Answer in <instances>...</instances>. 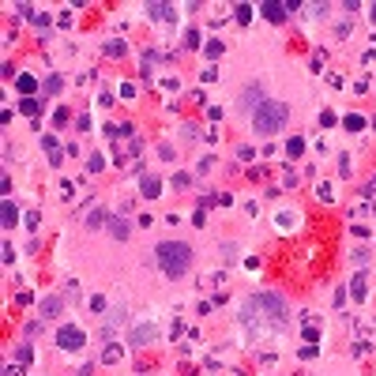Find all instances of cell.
I'll return each instance as SVG.
<instances>
[{"instance_id":"1","label":"cell","mask_w":376,"mask_h":376,"mask_svg":"<svg viewBox=\"0 0 376 376\" xmlns=\"http://www.w3.org/2000/svg\"><path fill=\"white\" fill-rule=\"evenodd\" d=\"M241 320H245V327H256V335H275L286 327V305L275 293H256L245 301Z\"/></svg>"},{"instance_id":"2","label":"cell","mask_w":376,"mask_h":376,"mask_svg":"<svg viewBox=\"0 0 376 376\" xmlns=\"http://www.w3.org/2000/svg\"><path fill=\"white\" fill-rule=\"evenodd\" d=\"M154 256H158L162 275H170V278H181L188 267H192V248H188L185 241H162V245L154 248Z\"/></svg>"},{"instance_id":"3","label":"cell","mask_w":376,"mask_h":376,"mask_svg":"<svg viewBox=\"0 0 376 376\" xmlns=\"http://www.w3.org/2000/svg\"><path fill=\"white\" fill-rule=\"evenodd\" d=\"M286 117H290L286 102H260L252 113V128H256V136H278L286 128Z\"/></svg>"},{"instance_id":"4","label":"cell","mask_w":376,"mask_h":376,"mask_svg":"<svg viewBox=\"0 0 376 376\" xmlns=\"http://www.w3.org/2000/svg\"><path fill=\"white\" fill-rule=\"evenodd\" d=\"M57 346L64 350V354H79V350L87 346V335L79 331V327H72V324H64L57 331Z\"/></svg>"},{"instance_id":"5","label":"cell","mask_w":376,"mask_h":376,"mask_svg":"<svg viewBox=\"0 0 376 376\" xmlns=\"http://www.w3.org/2000/svg\"><path fill=\"white\" fill-rule=\"evenodd\" d=\"M154 339H158V327H154V324H143V327H132V346H147V342H154Z\"/></svg>"},{"instance_id":"6","label":"cell","mask_w":376,"mask_h":376,"mask_svg":"<svg viewBox=\"0 0 376 376\" xmlns=\"http://www.w3.org/2000/svg\"><path fill=\"white\" fill-rule=\"evenodd\" d=\"M38 308H42V320H53V316H60L64 301H60L57 293H53V297H42V305H38Z\"/></svg>"},{"instance_id":"7","label":"cell","mask_w":376,"mask_h":376,"mask_svg":"<svg viewBox=\"0 0 376 376\" xmlns=\"http://www.w3.org/2000/svg\"><path fill=\"white\" fill-rule=\"evenodd\" d=\"M260 12L267 15V19H271V23H282V19H286V4H275V0H267V4H260Z\"/></svg>"},{"instance_id":"8","label":"cell","mask_w":376,"mask_h":376,"mask_svg":"<svg viewBox=\"0 0 376 376\" xmlns=\"http://www.w3.org/2000/svg\"><path fill=\"white\" fill-rule=\"evenodd\" d=\"M143 200H158V192H162V181L158 177H143Z\"/></svg>"},{"instance_id":"9","label":"cell","mask_w":376,"mask_h":376,"mask_svg":"<svg viewBox=\"0 0 376 376\" xmlns=\"http://www.w3.org/2000/svg\"><path fill=\"white\" fill-rule=\"evenodd\" d=\"M15 222H19V211L12 200H4V230H15Z\"/></svg>"},{"instance_id":"10","label":"cell","mask_w":376,"mask_h":376,"mask_svg":"<svg viewBox=\"0 0 376 376\" xmlns=\"http://www.w3.org/2000/svg\"><path fill=\"white\" fill-rule=\"evenodd\" d=\"M147 12H151V19H170L173 8H170V4H147Z\"/></svg>"},{"instance_id":"11","label":"cell","mask_w":376,"mask_h":376,"mask_svg":"<svg viewBox=\"0 0 376 376\" xmlns=\"http://www.w3.org/2000/svg\"><path fill=\"white\" fill-rule=\"evenodd\" d=\"M109 230H113L117 241H124V237H128V222H124V218H113V222H109Z\"/></svg>"},{"instance_id":"12","label":"cell","mask_w":376,"mask_h":376,"mask_svg":"<svg viewBox=\"0 0 376 376\" xmlns=\"http://www.w3.org/2000/svg\"><path fill=\"white\" fill-rule=\"evenodd\" d=\"M252 102H260V87H245V94H241V105H245V109H252Z\"/></svg>"},{"instance_id":"13","label":"cell","mask_w":376,"mask_h":376,"mask_svg":"<svg viewBox=\"0 0 376 376\" xmlns=\"http://www.w3.org/2000/svg\"><path fill=\"white\" fill-rule=\"evenodd\" d=\"M203 53L215 60V57H222V53H226V45H222V42H207V45H203Z\"/></svg>"},{"instance_id":"14","label":"cell","mask_w":376,"mask_h":376,"mask_svg":"<svg viewBox=\"0 0 376 376\" xmlns=\"http://www.w3.org/2000/svg\"><path fill=\"white\" fill-rule=\"evenodd\" d=\"M105 53H109V57H124V42H120V38L105 42Z\"/></svg>"},{"instance_id":"15","label":"cell","mask_w":376,"mask_h":376,"mask_svg":"<svg viewBox=\"0 0 376 376\" xmlns=\"http://www.w3.org/2000/svg\"><path fill=\"white\" fill-rule=\"evenodd\" d=\"M102 222H105V211H102V207H94V211H90V218H87V226H90V230H98Z\"/></svg>"},{"instance_id":"16","label":"cell","mask_w":376,"mask_h":376,"mask_svg":"<svg viewBox=\"0 0 376 376\" xmlns=\"http://www.w3.org/2000/svg\"><path fill=\"white\" fill-rule=\"evenodd\" d=\"M301 151H305V139H297V136H293V139H286V154H293V158H297Z\"/></svg>"},{"instance_id":"17","label":"cell","mask_w":376,"mask_h":376,"mask_svg":"<svg viewBox=\"0 0 376 376\" xmlns=\"http://www.w3.org/2000/svg\"><path fill=\"white\" fill-rule=\"evenodd\" d=\"M346 128H350V132H361V128H365V117H361V113H350V117H346Z\"/></svg>"},{"instance_id":"18","label":"cell","mask_w":376,"mask_h":376,"mask_svg":"<svg viewBox=\"0 0 376 376\" xmlns=\"http://www.w3.org/2000/svg\"><path fill=\"white\" fill-rule=\"evenodd\" d=\"M113 361H120V350H117V346L102 350V365H113Z\"/></svg>"},{"instance_id":"19","label":"cell","mask_w":376,"mask_h":376,"mask_svg":"<svg viewBox=\"0 0 376 376\" xmlns=\"http://www.w3.org/2000/svg\"><path fill=\"white\" fill-rule=\"evenodd\" d=\"M233 15H237V23H248V19H252V8H248V4H237Z\"/></svg>"},{"instance_id":"20","label":"cell","mask_w":376,"mask_h":376,"mask_svg":"<svg viewBox=\"0 0 376 376\" xmlns=\"http://www.w3.org/2000/svg\"><path fill=\"white\" fill-rule=\"evenodd\" d=\"M350 286H354V297H369V286H365V278H361V275L354 278Z\"/></svg>"},{"instance_id":"21","label":"cell","mask_w":376,"mask_h":376,"mask_svg":"<svg viewBox=\"0 0 376 376\" xmlns=\"http://www.w3.org/2000/svg\"><path fill=\"white\" fill-rule=\"evenodd\" d=\"M290 222H293V215H290V211H278V215H275V226H278V230H290Z\"/></svg>"},{"instance_id":"22","label":"cell","mask_w":376,"mask_h":376,"mask_svg":"<svg viewBox=\"0 0 376 376\" xmlns=\"http://www.w3.org/2000/svg\"><path fill=\"white\" fill-rule=\"evenodd\" d=\"M19 109H23V113H38L42 105H38V102H34V98H23V102H19Z\"/></svg>"},{"instance_id":"23","label":"cell","mask_w":376,"mask_h":376,"mask_svg":"<svg viewBox=\"0 0 376 376\" xmlns=\"http://www.w3.org/2000/svg\"><path fill=\"white\" fill-rule=\"evenodd\" d=\"M60 87H64V83H60V75H49V79H45V90H49V94H57Z\"/></svg>"},{"instance_id":"24","label":"cell","mask_w":376,"mask_h":376,"mask_svg":"<svg viewBox=\"0 0 376 376\" xmlns=\"http://www.w3.org/2000/svg\"><path fill=\"white\" fill-rule=\"evenodd\" d=\"M38 87V83H34V79H30V75H19V90H23V94H30V90Z\"/></svg>"},{"instance_id":"25","label":"cell","mask_w":376,"mask_h":376,"mask_svg":"<svg viewBox=\"0 0 376 376\" xmlns=\"http://www.w3.org/2000/svg\"><path fill=\"white\" fill-rule=\"evenodd\" d=\"M90 173H102V170H105V158H102V154H94V158H90V166H87Z\"/></svg>"},{"instance_id":"26","label":"cell","mask_w":376,"mask_h":376,"mask_svg":"<svg viewBox=\"0 0 376 376\" xmlns=\"http://www.w3.org/2000/svg\"><path fill=\"white\" fill-rule=\"evenodd\" d=\"M350 173H354V166H350V158L342 154V158H339V177H350Z\"/></svg>"},{"instance_id":"27","label":"cell","mask_w":376,"mask_h":376,"mask_svg":"<svg viewBox=\"0 0 376 376\" xmlns=\"http://www.w3.org/2000/svg\"><path fill=\"white\" fill-rule=\"evenodd\" d=\"M185 42H188V49H200V30H188Z\"/></svg>"},{"instance_id":"28","label":"cell","mask_w":376,"mask_h":376,"mask_svg":"<svg viewBox=\"0 0 376 376\" xmlns=\"http://www.w3.org/2000/svg\"><path fill=\"white\" fill-rule=\"evenodd\" d=\"M354 263H358V267H365V263H369V252H365V248H358V252H354Z\"/></svg>"},{"instance_id":"29","label":"cell","mask_w":376,"mask_h":376,"mask_svg":"<svg viewBox=\"0 0 376 376\" xmlns=\"http://www.w3.org/2000/svg\"><path fill=\"white\" fill-rule=\"evenodd\" d=\"M320 200H324V203H331V200H335V196H331V185H320Z\"/></svg>"},{"instance_id":"30","label":"cell","mask_w":376,"mask_h":376,"mask_svg":"<svg viewBox=\"0 0 376 376\" xmlns=\"http://www.w3.org/2000/svg\"><path fill=\"white\" fill-rule=\"evenodd\" d=\"M38 222H42V215H38V211H30V215H27V230H34Z\"/></svg>"},{"instance_id":"31","label":"cell","mask_w":376,"mask_h":376,"mask_svg":"<svg viewBox=\"0 0 376 376\" xmlns=\"http://www.w3.org/2000/svg\"><path fill=\"white\" fill-rule=\"evenodd\" d=\"M90 308L94 312H105V297H90Z\"/></svg>"},{"instance_id":"32","label":"cell","mask_w":376,"mask_h":376,"mask_svg":"<svg viewBox=\"0 0 376 376\" xmlns=\"http://www.w3.org/2000/svg\"><path fill=\"white\" fill-rule=\"evenodd\" d=\"M4 376H23V369H19V365H8V369H4Z\"/></svg>"},{"instance_id":"33","label":"cell","mask_w":376,"mask_h":376,"mask_svg":"<svg viewBox=\"0 0 376 376\" xmlns=\"http://www.w3.org/2000/svg\"><path fill=\"white\" fill-rule=\"evenodd\" d=\"M369 19H373V23H376V4H373V8H369Z\"/></svg>"}]
</instances>
